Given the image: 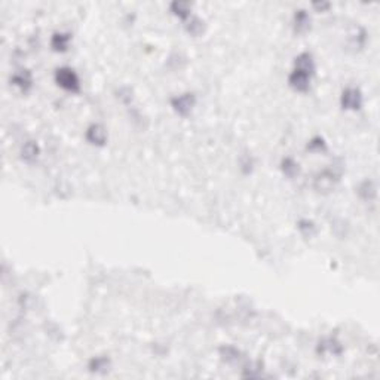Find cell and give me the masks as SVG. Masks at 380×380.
I'll use <instances>...</instances> for the list:
<instances>
[{"mask_svg": "<svg viewBox=\"0 0 380 380\" xmlns=\"http://www.w3.org/2000/svg\"><path fill=\"white\" fill-rule=\"evenodd\" d=\"M55 81L65 91L79 92V89H81L79 76L76 74L71 68H68V67H61V68H58L55 71Z\"/></svg>", "mask_w": 380, "mask_h": 380, "instance_id": "1", "label": "cell"}, {"mask_svg": "<svg viewBox=\"0 0 380 380\" xmlns=\"http://www.w3.org/2000/svg\"><path fill=\"white\" fill-rule=\"evenodd\" d=\"M338 177H340V168L331 165V168L324 169L322 172H319L315 177L314 186H315V189L318 190V192H328V190H331L334 187V184L337 183Z\"/></svg>", "mask_w": 380, "mask_h": 380, "instance_id": "2", "label": "cell"}, {"mask_svg": "<svg viewBox=\"0 0 380 380\" xmlns=\"http://www.w3.org/2000/svg\"><path fill=\"white\" fill-rule=\"evenodd\" d=\"M196 103V98L193 94H183V95H178V97H174L171 100V106L174 107V110L178 113V115L181 116H187L190 111H192L193 106Z\"/></svg>", "mask_w": 380, "mask_h": 380, "instance_id": "3", "label": "cell"}, {"mask_svg": "<svg viewBox=\"0 0 380 380\" xmlns=\"http://www.w3.org/2000/svg\"><path fill=\"white\" fill-rule=\"evenodd\" d=\"M362 104V95L355 88H348L341 94V106L346 110H358Z\"/></svg>", "mask_w": 380, "mask_h": 380, "instance_id": "4", "label": "cell"}, {"mask_svg": "<svg viewBox=\"0 0 380 380\" xmlns=\"http://www.w3.org/2000/svg\"><path fill=\"white\" fill-rule=\"evenodd\" d=\"M291 88H294L296 91H306L309 88V82H311V76L303 73V71H298V70H294L291 74H290V79H288Z\"/></svg>", "mask_w": 380, "mask_h": 380, "instance_id": "5", "label": "cell"}, {"mask_svg": "<svg viewBox=\"0 0 380 380\" xmlns=\"http://www.w3.org/2000/svg\"><path fill=\"white\" fill-rule=\"evenodd\" d=\"M86 140L91 143V144H95V146H103L107 140V131L103 125L100 124H94L88 128L86 131Z\"/></svg>", "mask_w": 380, "mask_h": 380, "instance_id": "6", "label": "cell"}, {"mask_svg": "<svg viewBox=\"0 0 380 380\" xmlns=\"http://www.w3.org/2000/svg\"><path fill=\"white\" fill-rule=\"evenodd\" d=\"M294 65H296L294 70L303 71V73H306V74H309V76H312V74H314V70H315V64H314L312 55L308 54V52L300 54V55L296 58Z\"/></svg>", "mask_w": 380, "mask_h": 380, "instance_id": "7", "label": "cell"}, {"mask_svg": "<svg viewBox=\"0 0 380 380\" xmlns=\"http://www.w3.org/2000/svg\"><path fill=\"white\" fill-rule=\"evenodd\" d=\"M12 84L20 86L22 91H28L33 85V78H31V73L28 70H20L18 73L14 74L12 78Z\"/></svg>", "mask_w": 380, "mask_h": 380, "instance_id": "8", "label": "cell"}, {"mask_svg": "<svg viewBox=\"0 0 380 380\" xmlns=\"http://www.w3.org/2000/svg\"><path fill=\"white\" fill-rule=\"evenodd\" d=\"M41 153V148L34 141H27L21 150V156L25 162H34Z\"/></svg>", "mask_w": 380, "mask_h": 380, "instance_id": "9", "label": "cell"}, {"mask_svg": "<svg viewBox=\"0 0 380 380\" xmlns=\"http://www.w3.org/2000/svg\"><path fill=\"white\" fill-rule=\"evenodd\" d=\"M341 351H343V348H341V345L334 338H327V340L321 341L319 346H318V352H321V354L328 352V354H333V355H340Z\"/></svg>", "mask_w": 380, "mask_h": 380, "instance_id": "10", "label": "cell"}, {"mask_svg": "<svg viewBox=\"0 0 380 380\" xmlns=\"http://www.w3.org/2000/svg\"><path fill=\"white\" fill-rule=\"evenodd\" d=\"M70 34L67 33H55L52 36V41H51V45L55 51H60V52H64L67 51L68 48V43H70Z\"/></svg>", "mask_w": 380, "mask_h": 380, "instance_id": "11", "label": "cell"}, {"mask_svg": "<svg viewBox=\"0 0 380 380\" xmlns=\"http://www.w3.org/2000/svg\"><path fill=\"white\" fill-rule=\"evenodd\" d=\"M358 193L364 201H373L377 195V187L373 181L367 180L358 187Z\"/></svg>", "mask_w": 380, "mask_h": 380, "instance_id": "12", "label": "cell"}, {"mask_svg": "<svg viewBox=\"0 0 380 380\" xmlns=\"http://www.w3.org/2000/svg\"><path fill=\"white\" fill-rule=\"evenodd\" d=\"M309 25H311V18H309L308 12L303 11V9L297 11L296 15H294V27H296V30L298 33H303V31H306L309 28Z\"/></svg>", "mask_w": 380, "mask_h": 380, "instance_id": "13", "label": "cell"}, {"mask_svg": "<svg viewBox=\"0 0 380 380\" xmlns=\"http://www.w3.org/2000/svg\"><path fill=\"white\" fill-rule=\"evenodd\" d=\"M110 361L106 357H97L94 359H91L89 362V370L94 373H106L108 370Z\"/></svg>", "mask_w": 380, "mask_h": 380, "instance_id": "14", "label": "cell"}, {"mask_svg": "<svg viewBox=\"0 0 380 380\" xmlns=\"http://www.w3.org/2000/svg\"><path fill=\"white\" fill-rule=\"evenodd\" d=\"M186 30H187L190 34L199 36V34L204 31V21H202L201 18H198V17H192V18L187 21V24H186Z\"/></svg>", "mask_w": 380, "mask_h": 380, "instance_id": "15", "label": "cell"}, {"mask_svg": "<svg viewBox=\"0 0 380 380\" xmlns=\"http://www.w3.org/2000/svg\"><path fill=\"white\" fill-rule=\"evenodd\" d=\"M281 167H282V171H284V174H285L287 177H290V178L296 177V175L300 172L298 164H297L294 159H291V158H287V159H284Z\"/></svg>", "mask_w": 380, "mask_h": 380, "instance_id": "16", "label": "cell"}, {"mask_svg": "<svg viewBox=\"0 0 380 380\" xmlns=\"http://www.w3.org/2000/svg\"><path fill=\"white\" fill-rule=\"evenodd\" d=\"M220 355L227 362H236L239 359V357H241V352L236 348H233V346H223L220 349Z\"/></svg>", "mask_w": 380, "mask_h": 380, "instance_id": "17", "label": "cell"}, {"mask_svg": "<svg viewBox=\"0 0 380 380\" xmlns=\"http://www.w3.org/2000/svg\"><path fill=\"white\" fill-rule=\"evenodd\" d=\"M171 11H172L177 17L186 20V18H189V15H190V5H189L187 2H174V3L171 5Z\"/></svg>", "mask_w": 380, "mask_h": 380, "instance_id": "18", "label": "cell"}, {"mask_svg": "<svg viewBox=\"0 0 380 380\" xmlns=\"http://www.w3.org/2000/svg\"><path fill=\"white\" fill-rule=\"evenodd\" d=\"M298 231L301 232L303 236L306 238H312L315 233H317V227L312 221L309 220H300L298 221Z\"/></svg>", "mask_w": 380, "mask_h": 380, "instance_id": "19", "label": "cell"}, {"mask_svg": "<svg viewBox=\"0 0 380 380\" xmlns=\"http://www.w3.org/2000/svg\"><path fill=\"white\" fill-rule=\"evenodd\" d=\"M308 150L311 151H325L327 150V144L321 137H315L309 141L308 144Z\"/></svg>", "mask_w": 380, "mask_h": 380, "instance_id": "20", "label": "cell"}, {"mask_svg": "<svg viewBox=\"0 0 380 380\" xmlns=\"http://www.w3.org/2000/svg\"><path fill=\"white\" fill-rule=\"evenodd\" d=\"M261 373V367L260 364H255V365H248L244 371V376L245 377H258Z\"/></svg>", "mask_w": 380, "mask_h": 380, "instance_id": "21", "label": "cell"}, {"mask_svg": "<svg viewBox=\"0 0 380 380\" xmlns=\"http://www.w3.org/2000/svg\"><path fill=\"white\" fill-rule=\"evenodd\" d=\"M314 8L318 9V11H324V9H328V8H330V3H327V2H315V3H314Z\"/></svg>", "mask_w": 380, "mask_h": 380, "instance_id": "22", "label": "cell"}]
</instances>
